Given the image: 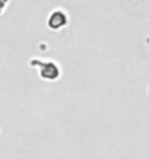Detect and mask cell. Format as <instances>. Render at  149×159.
I'll return each mask as SVG.
<instances>
[{
  "mask_svg": "<svg viewBox=\"0 0 149 159\" xmlns=\"http://www.w3.org/2000/svg\"><path fill=\"white\" fill-rule=\"evenodd\" d=\"M60 18H64V13L63 12H58V18H57V12H54L53 15H51V18L50 19H56V24L51 26V28H62V25L66 24V20H60Z\"/></svg>",
  "mask_w": 149,
  "mask_h": 159,
  "instance_id": "cell-1",
  "label": "cell"
}]
</instances>
